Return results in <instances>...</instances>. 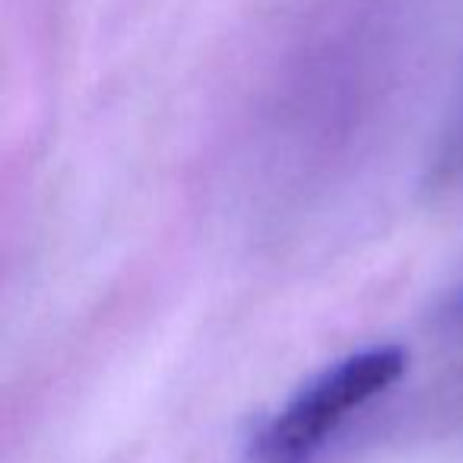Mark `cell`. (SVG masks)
Returning <instances> with one entry per match:
<instances>
[{
    "instance_id": "1",
    "label": "cell",
    "mask_w": 463,
    "mask_h": 463,
    "mask_svg": "<svg viewBox=\"0 0 463 463\" xmlns=\"http://www.w3.org/2000/svg\"><path fill=\"white\" fill-rule=\"evenodd\" d=\"M403 368L406 355L397 346L362 349L324 368L254 438L251 463H311L321 444L355 410L384 393Z\"/></svg>"
}]
</instances>
